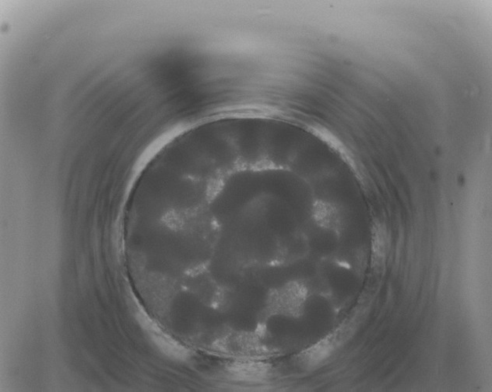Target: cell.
Segmentation results:
<instances>
[{
	"instance_id": "obj_1",
	"label": "cell",
	"mask_w": 492,
	"mask_h": 392,
	"mask_svg": "<svg viewBox=\"0 0 492 392\" xmlns=\"http://www.w3.org/2000/svg\"><path fill=\"white\" fill-rule=\"evenodd\" d=\"M307 289L299 284H291L279 289L271 296L270 309L280 315H299L306 303Z\"/></svg>"
},
{
	"instance_id": "obj_2",
	"label": "cell",
	"mask_w": 492,
	"mask_h": 392,
	"mask_svg": "<svg viewBox=\"0 0 492 392\" xmlns=\"http://www.w3.org/2000/svg\"><path fill=\"white\" fill-rule=\"evenodd\" d=\"M219 347L226 352L241 356H256L263 352L261 342L248 333H234L226 336Z\"/></svg>"
},
{
	"instance_id": "obj_3",
	"label": "cell",
	"mask_w": 492,
	"mask_h": 392,
	"mask_svg": "<svg viewBox=\"0 0 492 392\" xmlns=\"http://www.w3.org/2000/svg\"><path fill=\"white\" fill-rule=\"evenodd\" d=\"M143 324L157 347L166 356L176 359L188 357V350L164 333L151 321L144 318Z\"/></svg>"
},
{
	"instance_id": "obj_4",
	"label": "cell",
	"mask_w": 492,
	"mask_h": 392,
	"mask_svg": "<svg viewBox=\"0 0 492 392\" xmlns=\"http://www.w3.org/2000/svg\"><path fill=\"white\" fill-rule=\"evenodd\" d=\"M231 372L241 380L260 379L267 374V368L261 364L237 363L231 367Z\"/></svg>"
},
{
	"instance_id": "obj_5",
	"label": "cell",
	"mask_w": 492,
	"mask_h": 392,
	"mask_svg": "<svg viewBox=\"0 0 492 392\" xmlns=\"http://www.w3.org/2000/svg\"><path fill=\"white\" fill-rule=\"evenodd\" d=\"M388 248L387 233L384 226L378 224L374 226L372 235V252L377 265L384 263Z\"/></svg>"
},
{
	"instance_id": "obj_6",
	"label": "cell",
	"mask_w": 492,
	"mask_h": 392,
	"mask_svg": "<svg viewBox=\"0 0 492 392\" xmlns=\"http://www.w3.org/2000/svg\"><path fill=\"white\" fill-rule=\"evenodd\" d=\"M316 219L320 226L327 229L335 230L340 224L338 212L330 204H320L316 209Z\"/></svg>"
}]
</instances>
